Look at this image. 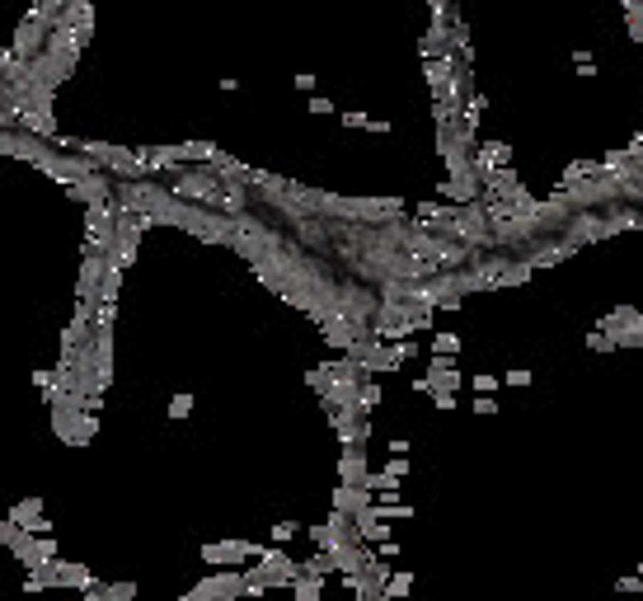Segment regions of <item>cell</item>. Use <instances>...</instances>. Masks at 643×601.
I'll list each match as a JSON object with an SVG mask.
<instances>
[{"label":"cell","instance_id":"obj_1","mask_svg":"<svg viewBox=\"0 0 643 601\" xmlns=\"http://www.w3.org/2000/svg\"><path fill=\"white\" fill-rule=\"evenodd\" d=\"M43 47H47V24L29 10V14H24V24H19V34H14V43H10V52L19 61H34Z\"/></svg>","mask_w":643,"mask_h":601},{"label":"cell","instance_id":"obj_2","mask_svg":"<svg viewBox=\"0 0 643 601\" xmlns=\"http://www.w3.org/2000/svg\"><path fill=\"white\" fill-rule=\"evenodd\" d=\"M66 193H71V197H80L85 207H94V202H113V188H108V179H103L99 170L85 174V179H76V183L66 188Z\"/></svg>","mask_w":643,"mask_h":601},{"label":"cell","instance_id":"obj_3","mask_svg":"<svg viewBox=\"0 0 643 601\" xmlns=\"http://www.w3.org/2000/svg\"><path fill=\"white\" fill-rule=\"evenodd\" d=\"M339 475H343V484H366V456L357 446H348V456L339 461Z\"/></svg>","mask_w":643,"mask_h":601},{"label":"cell","instance_id":"obj_4","mask_svg":"<svg viewBox=\"0 0 643 601\" xmlns=\"http://www.w3.org/2000/svg\"><path fill=\"white\" fill-rule=\"evenodd\" d=\"M34 517H43V498H24L19 508L10 512V522H14V526H29Z\"/></svg>","mask_w":643,"mask_h":601},{"label":"cell","instance_id":"obj_5","mask_svg":"<svg viewBox=\"0 0 643 601\" xmlns=\"http://www.w3.org/2000/svg\"><path fill=\"white\" fill-rule=\"evenodd\" d=\"M456 348H461L456 334H437V357H446V352H456Z\"/></svg>","mask_w":643,"mask_h":601},{"label":"cell","instance_id":"obj_6","mask_svg":"<svg viewBox=\"0 0 643 601\" xmlns=\"http://www.w3.org/2000/svg\"><path fill=\"white\" fill-rule=\"evenodd\" d=\"M188 409H192V395H174V404H170V413H174V418H183Z\"/></svg>","mask_w":643,"mask_h":601}]
</instances>
